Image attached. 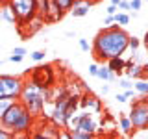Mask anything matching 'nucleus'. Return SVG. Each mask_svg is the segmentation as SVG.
Listing matches in <instances>:
<instances>
[{"instance_id":"obj_27","label":"nucleus","mask_w":148,"mask_h":139,"mask_svg":"<svg viewBox=\"0 0 148 139\" xmlns=\"http://www.w3.org/2000/svg\"><path fill=\"white\" fill-rule=\"evenodd\" d=\"M22 59H24V56H21V54H13V52H11V56L8 58V61H11V63H21Z\"/></svg>"},{"instance_id":"obj_38","label":"nucleus","mask_w":148,"mask_h":139,"mask_svg":"<svg viewBox=\"0 0 148 139\" xmlns=\"http://www.w3.org/2000/svg\"><path fill=\"white\" fill-rule=\"evenodd\" d=\"M95 2H96V0H95Z\"/></svg>"},{"instance_id":"obj_34","label":"nucleus","mask_w":148,"mask_h":139,"mask_svg":"<svg viewBox=\"0 0 148 139\" xmlns=\"http://www.w3.org/2000/svg\"><path fill=\"white\" fill-rule=\"evenodd\" d=\"M111 22H115V17H113V15H106V19H104V26H109Z\"/></svg>"},{"instance_id":"obj_17","label":"nucleus","mask_w":148,"mask_h":139,"mask_svg":"<svg viewBox=\"0 0 148 139\" xmlns=\"http://www.w3.org/2000/svg\"><path fill=\"white\" fill-rule=\"evenodd\" d=\"M133 89H135L139 95H148V82L145 78H141V80H137V83H133Z\"/></svg>"},{"instance_id":"obj_9","label":"nucleus","mask_w":148,"mask_h":139,"mask_svg":"<svg viewBox=\"0 0 148 139\" xmlns=\"http://www.w3.org/2000/svg\"><path fill=\"white\" fill-rule=\"evenodd\" d=\"M80 108L87 109V111H96V113H100L102 111V104H100V98H96L95 95H91V93H83L80 95Z\"/></svg>"},{"instance_id":"obj_36","label":"nucleus","mask_w":148,"mask_h":139,"mask_svg":"<svg viewBox=\"0 0 148 139\" xmlns=\"http://www.w3.org/2000/svg\"><path fill=\"white\" fill-rule=\"evenodd\" d=\"M143 45L146 46V50H148V32L145 34V37H143Z\"/></svg>"},{"instance_id":"obj_25","label":"nucleus","mask_w":148,"mask_h":139,"mask_svg":"<svg viewBox=\"0 0 148 139\" xmlns=\"http://www.w3.org/2000/svg\"><path fill=\"white\" fill-rule=\"evenodd\" d=\"M119 87H122V89L126 91V89H132V87H133V83L130 82L128 78H120V80H119Z\"/></svg>"},{"instance_id":"obj_23","label":"nucleus","mask_w":148,"mask_h":139,"mask_svg":"<svg viewBox=\"0 0 148 139\" xmlns=\"http://www.w3.org/2000/svg\"><path fill=\"white\" fill-rule=\"evenodd\" d=\"M139 46H141V39H137V37H132V35H130V39H128V48L137 50Z\"/></svg>"},{"instance_id":"obj_3","label":"nucleus","mask_w":148,"mask_h":139,"mask_svg":"<svg viewBox=\"0 0 148 139\" xmlns=\"http://www.w3.org/2000/svg\"><path fill=\"white\" fill-rule=\"evenodd\" d=\"M17 15V28L26 26L37 17V0H8Z\"/></svg>"},{"instance_id":"obj_31","label":"nucleus","mask_w":148,"mask_h":139,"mask_svg":"<svg viewBox=\"0 0 148 139\" xmlns=\"http://www.w3.org/2000/svg\"><path fill=\"white\" fill-rule=\"evenodd\" d=\"M117 6H115V4H109L108 8H106V15H115V13H117Z\"/></svg>"},{"instance_id":"obj_5","label":"nucleus","mask_w":148,"mask_h":139,"mask_svg":"<svg viewBox=\"0 0 148 139\" xmlns=\"http://www.w3.org/2000/svg\"><path fill=\"white\" fill-rule=\"evenodd\" d=\"M30 76V80L39 85L41 89H46V87H54L56 83V74H54V65L50 63H45V65H39V67L32 69V71L26 72Z\"/></svg>"},{"instance_id":"obj_26","label":"nucleus","mask_w":148,"mask_h":139,"mask_svg":"<svg viewBox=\"0 0 148 139\" xmlns=\"http://www.w3.org/2000/svg\"><path fill=\"white\" fill-rule=\"evenodd\" d=\"M78 45H80V48L83 50V52H89L91 50V45H89L87 39H78Z\"/></svg>"},{"instance_id":"obj_6","label":"nucleus","mask_w":148,"mask_h":139,"mask_svg":"<svg viewBox=\"0 0 148 139\" xmlns=\"http://www.w3.org/2000/svg\"><path fill=\"white\" fill-rule=\"evenodd\" d=\"M22 87H24V80H22L21 76H13V74H0V98L8 96V98L18 100Z\"/></svg>"},{"instance_id":"obj_2","label":"nucleus","mask_w":148,"mask_h":139,"mask_svg":"<svg viewBox=\"0 0 148 139\" xmlns=\"http://www.w3.org/2000/svg\"><path fill=\"white\" fill-rule=\"evenodd\" d=\"M18 100L24 104V108L30 111L34 117H39V115L43 113L45 106H46L45 96H43V89H41L39 85H35L32 80L24 82V87H22V91H21Z\"/></svg>"},{"instance_id":"obj_29","label":"nucleus","mask_w":148,"mask_h":139,"mask_svg":"<svg viewBox=\"0 0 148 139\" xmlns=\"http://www.w3.org/2000/svg\"><path fill=\"white\" fill-rule=\"evenodd\" d=\"M143 6V0H130V8L133 9V11H139Z\"/></svg>"},{"instance_id":"obj_13","label":"nucleus","mask_w":148,"mask_h":139,"mask_svg":"<svg viewBox=\"0 0 148 139\" xmlns=\"http://www.w3.org/2000/svg\"><path fill=\"white\" fill-rule=\"evenodd\" d=\"M58 133H59L58 124H48V126H43V132L34 133V137H37V139H43V137H52V139H58Z\"/></svg>"},{"instance_id":"obj_4","label":"nucleus","mask_w":148,"mask_h":139,"mask_svg":"<svg viewBox=\"0 0 148 139\" xmlns=\"http://www.w3.org/2000/svg\"><path fill=\"white\" fill-rule=\"evenodd\" d=\"M130 120L133 130H146L148 128V95H143V98L132 102L130 109Z\"/></svg>"},{"instance_id":"obj_33","label":"nucleus","mask_w":148,"mask_h":139,"mask_svg":"<svg viewBox=\"0 0 148 139\" xmlns=\"http://www.w3.org/2000/svg\"><path fill=\"white\" fill-rule=\"evenodd\" d=\"M96 72H98V65H96V63H91L89 65V74H91V76H96Z\"/></svg>"},{"instance_id":"obj_22","label":"nucleus","mask_w":148,"mask_h":139,"mask_svg":"<svg viewBox=\"0 0 148 139\" xmlns=\"http://www.w3.org/2000/svg\"><path fill=\"white\" fill-rule=\"evenodd\" d=\"M30 58L34 59V61L41 63V61H45V58H46V52H45V50H35V52H32V54H30Z\"/></svg>"},{"instance_id":"obj_14","label":"nucleus","mask_w":148,"mask_h":139,"mask_svg":"<svg viewBox=\"0 0 148 139\" xmlns=\"http://www.w3.org/2000/svg\"><path fill=\"white\" fill-rule=\"evenodd\" d=\"M126 74H128V78H132V80H141V78L146 80L145 65H133L132 69H126Z\"/></svg>"},{"instance_id":"obj_7","label":"nucleus","mask_w":148,"mask_h":139,"mask_svg":"<svg viewBox=\"0 0 148 139\" xmlns=\"http://www.w3.org/2000/svg\"><path fill=\"white\" fill-rule=\"evenodd\" d=\"M34 115L30 113L28 109L22 111V115L17 119V122L13 124V128H11V132H13V136L18 137V136H30L32 133V128H34Z\"/></svg>"},{"instance_id":"obj_18","label":"nucleus","mask_w":148,"mask_h":139,"mask_svg":"<svg viewBox=\"0 0 148 139\" xmlns=\"http://www.w3.org/2000/svg\"><path fill=\"white\" fill-rule=\"evenodd\" d=\"M15 102V98H8V96H4V98H0V119L4 117V113L9 109V106Z\"/></svg>"},{"instance_id":"obj_30","label":"nucleus","mask_w":148,"mask_h":139,"mask_svg":"<svg viewBox=\"0 0 148 139\" xmlns=\"http://www.w3.org/2000/svg\"><path fill=\"white\" fill-rule=\"evenodd\" d=\"M115 100H117L119 104H124V102H128V96H126V93H117Z\"/></svg>"},{"instance_id":"obj_10","label":"nucleus","mask_w":148,"mask_h":139,"mask_svg":"<svg viewBox=\"0 0 148 139\" xmlns=\"http://www.w3.org/2000/svg\"><path fill=\"white\" fill-rule=\"evenodd\" d=\"M0 19H4V21L9 22V24H17V15L11 9L8 0H0Z\"/></svg>"},{"instance_id":"obj_12","label":"nucleus","mask_w":148,"mask_h":139,"mask_svg":"<svg viewBox=\"0 0 148 139\" xmlns=\"http://www.w3.org/2000/svg\"><path fill=\"white\" fill-rule=\"evenodd\" d=\"M92 4H95V0H83V2L78 4V6H72L69 13H71L72 17H85L87 13H89V9H91Z\"/></svg>"},{"instance_id":"obj_28","label":"nucleus","mask_w":148,"mask_h":139,"mask_svg":"<svg viewBox=\"0 0 148 139\" xmlns=\"http://www.w3.org/2000/svg\"><path fill=\"white\" fill-rule=\"evenodd\" d=\"M117 8L120 9V11H130V9H132V8H130V0H120Z\"/></svg>"},{"instance_id":"obj_8","label":"nucleus","mask_w":148,"mask_h":139,"mask_svg":"<svg viewBox=\"0 0 148 139\" xmlns=\"http://www.w3.org/2000/svg\"><path fill=\"white\" fill-rule=\"evenodd\" d=\"M72 130H82V132H87V133H92V136H95L96 130H98V124H96V120L89 115V111L85 109V111H82V117Z\"/></svg>"},{"instance_id":"obj_19","label":"nucleus","mask_w":148,"mask_h":139,"mask_svg":"<svg viewBox=\"0 0 148 139\" xmlns=\"http://www.w3.org/2000/svg\"><path fill=\"white\" fill-rule=\"evenodd\" d=\"M113 17H115V22H119L120 26H126L128 22H130V19H132L126 11H119V13H115Z\"/></svg>"},{"instance_id":"obj_16","label":"nucleus","mask_w":148,"mask_h":139,"mask_svg":"<svg viewBox=\"0 0 148 139\" xmlns=\"http://www.w3.org/2000/svg\"><path fill=\"white\" fill-rule=\"evenodd\" d=\"M96 78H100V80L104 82H111L115 80V72H111L108 69V65H98V72H96Z\"/></svg>"},{"instance_id":"obj_32","label":"nucleus","mask_w":148,"mask_h":139,"mask_svg":"<svg viewBox=\"0 0 148 139\" xmlns=\"http://www.w3.org/2000/svg\"><path fill=\"white\" fill-rule=\"evenodd\" d=\"M11 52H13V54H21V56H26V54H28V50L24 48V46H15V48H13Z\"/></svg>"},{"instance_id":"obj_11","label":"nucleus","mask_w":148,"mask_h":139,"mask_svg":"<svg viewBox=\"0 0 148 139\" xmlns=\"http://www.w3.org/2000/svg\"><path fill=\"white\" fill-rule=\"evenodd\" d=\"M106 65H108V69L111 72H115V76H120V74L124 72V59H122V56H113V58H109L108 61H106Z\"/></svg>"},{"instance_id":"obj_24","label":"nucleus","mask_w":148,"mask_h":139,"mask_svg":"<svg viewBox=\"0 0 148 139\" xmlns=\"http://www.w3.org/2000/svg\"><path fill=\"white\" fill-rule=\"evenodd\" d=\"M13 132H9L8 128H4L2 124H0V139H13Z\"/></svg>"},{"instance_id":"obj_37","label":"nucleus","mask_w":148,"mask_h":139,"mask_svg":"<svg viewBox=\"0 0 148 139\" xmlns=\"http://www.w3.org/2000/svg\"><path fill=\"white\" fill-rule=\"evenodd\" d=\"M119 2L120 0H111V4H115V6H119Z\"/></svg>"},{"instance_id":"obj_21","label":"nucleus","mask_w":148,"mask_h":139,"mask_svg":"<svg viewBox=\"0 0 148 139\" xmlns=\"http://www.w3.org/2000/svg\"><path fill=\"white\" fill-rule=\"evenodd\" d=\"M56 4H58V8L61 9L63 13H69L71 11V8H72V2L74 0H54Z\"/></svg>"},{"instance_id":"obj_15","label":"nucleus","mask_w":148,"mask_h":139,"mask_svg":"<svg viewBox=\"0 0 148 139\" xmlns=\"http://www.w3.org/2000/svg\"><path fill=\"white\" fill-rule=\"evenodd\" d=\"M119 126H120V130H122L126 136H132V133H133L132 120H130V117H126V115H122V113L119 115Z\"/></svg>"},{"instance_id":"obj_20","label":"nucleus","mask_w":148,"mask_h":139,"mask_svg":"<svg viewBox=\"0 0 148 139\" xmlns=\"http://www.w3.org/2000/svg\"><path fill=\"white\" fill-rule=\"evenodd\" d=\"M95 136L87 132H82V130H71V139H92Z\"/></svg>"},{"instance_id":"obj_35","label":"nucleus","mask_w":148,"mask_h":139,"mask_svg":"<svg viewBox=\"0 0 148 139\" xmlns=\"http://www.w3.org/2000/svg\"><path fill=\"white\" fill-rule=\"evenodd\" d=\"M100 91H102V95H108V93H109V85H108V83H104V85L100 87Z\"/></svg>"},{"instance_id":"obj_1","label":"nucleus","mask_w":148,"mask_h":139,"mask_svg":"<svg viewBox=\"0 0 148 139\" xmlns=\"http://www.w3.org/2000/svg\"><path fill=\"white\" fill-rule=\"evenodd\" d=\"M128 39L130 34L124 28L119 30H111V28L104 26L102 30L96 34V37L92 39L91 45V52L98 61H108L113 56H122L128 50Z\"/></svg>"}]
</instances>
